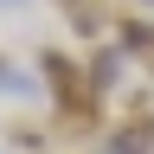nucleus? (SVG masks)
<instances>
[{"label": "nucleus", "mask_w": 154, "mask_h": 154, "mask_svg": "<svg viewBox=\"0 0 154 154\" xmlns=\"http://www.w3.org/2000/svg\"><path fill=\"white\" fill-rule=\"evenodd\" d=\"M0 7H26V0H0Z\"/></svg>", "instance_id": "7ed1b4c3"}, {"label": "nucleus", "mask_w": 154, "mask_h": 154, "mask_svg": "<svg viewBox=\"0 0 154 154\" xmlns=\"http://www.w3.org/2000/svg\"><path fill=\"white\" fill-rule=\"evenodd\" d=\"M135 7H148V13H154V0H135Z\"/></svg>", "instance_id": "20e7f679"}, {"label": "nucleus", "mask_w": 154, "mask_h": 154, "mask_svg": "<svg viewBox=\"0 0 154 154\" xmlns=\"http://www.w3.org/2000/svg\"><path fill=\"white\" fill-rule=\"evenodd\" d=\"M141 64H148V77H154V51H148V58H141Z\"/></svg>", "instance_id": "f03ea898"}, {"label": "nucleus", "mask_w": 154, "mask_h": 154, "mask_svg": "<svg viewBox=\"0 0 154 154\" xmlns=\"http://www.w3.org/2000/svg\"><path fill=\"white\" fill-rule=\"evenodd\" d=\"M103 154H154V109H122L103 135Z\"/></svg>", "instance_id": "f257e3e1"}]
</instances>
